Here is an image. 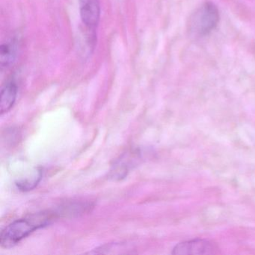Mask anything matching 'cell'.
<instances>
[{"mask_svg":"<svg viewBox=\"0 0 255 255\" xmlns=\"http://www.w3.org/2000/svg\"><path fill=\"white\" fill-rule=\"evenodd\" d=\"M50 220V216L42 213L14 221L1 233V246L7 249L16 246L35 230L47 225Z\"/></svg>","mask_w":255,"mask_h":255,"instance_id":"cell-1","label":"cell"},{"mask_svg":"<svg viewBox=\"0 0 255 255\" xmlns=\"http://www.w3.org/2000/svg\"><path fill=\"white\" fill-rule=\"evenodd\" d=\"M219 22V12L216 5L206 2L192 14L189 20V31L196 37H204L213 32Z\"/></svg>","mask_w":255,"mask_h":255,"instance_id":"cell-2","label":"cell"},{"mask_svg":"<svg viewBox=\"0 0 255 255\" xmlns=\"http://www.w3.org/2000/svg\"><path fill=\"white\" fill-rule=\"evenodd\" d=\"M214 244L205 240H193L179 243L173 249V255H212L216 252Z\"/></svg>","mask_w":255,"mask_h":255,"instance_id":"cell-3","label":"cell"},{"mask_svg":"<svg viewBox=\"0 0 255 255\" xmlns=\"http://www.w3.org/2000/svg\"><path fill=\"white\" fill-rule=\"evenodd\" d=\"M80 17L86 29L95 31L101 18L98 0H80Z\"/></svg>","mask_w":255,"mask_h":255,"instance_id":"cell-4","label":"cell"},{"mask_svg":"<svg viewBox=\"0 0 255 255\" xmlns=\"http://www.w3.org/2000/svg\"><path fill=\"white\" fill-rule=\"evenodd\" d=\"M17 85L14 80L8 82L1 91L0 111L1 114L8 113L14 105L17 96Z\"/></svg>","mask_w":255,"mask_h":255,"instance_id":"cell-5","label":"cell"},{"mask_svg":"<svg viewBox=\"0 0 255 255\" xmlns=\"http://www.w3.org/2000/svg\"><path fill=\"white\" fill-rule=\"evenodd\" d=\"M18 43L15 39H10L2 43L0 47L1 68H8L15 62L18 53Z\"/></svg>","mask_w":255,"mask_h":255,"instance_id":"cell-6","label":"cell"},{"mask_svg":"<svg viewBox=\"0 0 255 255\" xmlns=\"http://www.w3.org/2000/svg\"><path fill=\"white\" fill-rule=\"evenodd\" d=\"M41 177H42V171H41V170H39L37 176H35L34 178H32L31 181L29 180L19 181L18 183H17V187L22 191L32 190V189H34V188L38 184L40 180H41Z\"/></svg>","mask_w":255,"mask_h":255,"instance_id":"cell-7","label":"cell"}]
</instances>
